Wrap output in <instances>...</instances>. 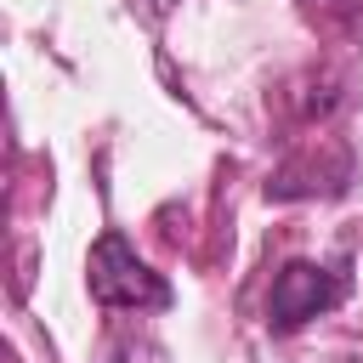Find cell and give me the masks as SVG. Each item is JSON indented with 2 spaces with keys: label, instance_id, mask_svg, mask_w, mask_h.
<instances>
[{
  "label": "cell",
  "instance_id": "1",
  "mask_svg": "<svg viewBox=\"0 0 363 363\" xmlns=\"http://www.w3.org/2000/svg\"><path fill=\"white\" fill-rule=\"evenodd\" d=\"M85 284H91V301H96V306H130V312H159V306H170V284H164L119 233H102V238L91 244Z\"/></svg>",
  "mask_w": 363,
  "mask_h": 363
},
{
  "label": "cell",
  "instance_id": "2",
  "mask_svg": "<svg viewBox=\"0 0 363 363\" xmlns=\"http://www.w3.org/2000/svg\"><path fill=\"white\" fill-rule=\"evenodd\" d=\"M340 295H346V272L318 267V261H289V267H278V278H272L267 323H272L278 335H289V329H301L306 318L329 312Z\"/></svg>",
  "mask_w": 363,
  "mask_h": 363
},
{
  "label": "cell",
  "instance_id": "3",
  "mask_svg": "<svg viewBox=\"0 0 363 363\" xmlns=\"http://www.w3.org/2000/svg\"><path fill=\"white\" fill-rule=\"evenodd\" d=\"M346 182H352V159H346V147H335V142H312V147L289 153V159L272 170L267 199H278V204H289V199H335V193H346Z\"/></svg>",
  "mask_w": 363,
  "mask_h": 363
},
{
  "label": "cell",
  "instance_id": "4",
  "mask_svg": "<svg viewBox=\"0 0 363 363\" xmlns=\"http://www.w3.org/2000/svg\"><path fill=\"white\" fill-rule=\"evenodd\" d=\"M108 363H170V352H164L159 340H147V335H125Z\"/></svg>",
  "mask_w": 363,
  "mask_h": 363
},
{
  "label": "cell",
  "instance_id": "5",
  "mask_svg": "<svg viewBox=\"0 0 363 363\" xmlns=\"http://www.w3.org/2000/svg\"><path fill=\"white\" fill-rule=\"evenodd\" d=\"M153 11H176V0H153Z\"/></svg>",
  "mask_w": 363,
  "mask_h": 363
},
{
  "label": "cell",
  "instance_id": "6",
  "mask_svg": "<svg viewBox=\"0 0 363 363\" xmlns=\"http://www.w3.org/2000/svg\"><path fill=\"white\" fill-rule=\"evenodd\" d=\"M11 363H17V357H11Z\"/></svg>",
  "mask_w": 363,
  "mask_h": 363
}]
</instances>
